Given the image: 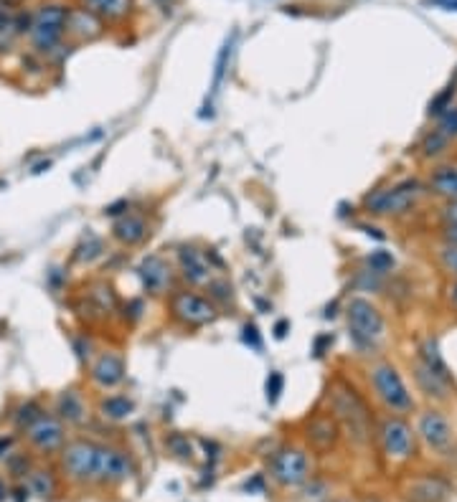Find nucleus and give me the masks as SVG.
Returning <instances> with one entry per match:
<instances>
[{"instance_id": "nucleus-37", "label": "nucleus", "mask_w": 457, "mask_h": 502, "mask_svg": "<svg viewBox=\"0 0 457 502\" xmlns=\"http://www.w3.org/2000/svg\"><path fill=\"white\" fill-rule=\"evenodd\" d=\"M8 467H10V472H13V474H18V477H21V474H26V470H28V459H26L23 454L10 456Z\"/></svg>"}, {"instance_id": "nucleus-2", "label": "nucleus", "mask_w": 457, "mask_h": 502, "mask_svg": "<svg viewBox=\"0 0 457 502\" xmlns=\"http://www.w3.org/2000/svg\"><path fill=\"white\" fill-rule=\"evenodd\" d=\"M422 193H425L422 183L404 181L391 185V188H376L366 193L363 208L371 216H399V213H407L409 208H414V203L419 201Z\"/></svg>"}, {"instance_id": "nucleus-16", "label": "nucleus", "mask_w": 457, "mask_h": 502, "mask_svg": "<svg viewBox=\"0 0 457 502\" xmlns=\"http://www.w3.org/2000/svg\"><path fill=\"white\" fill-rule=\"evenodd\" d=\"M92 381L99 388H115L125 381V361L117 353H102L92 365Z\"/></svg>"}, {"instance_id": "nucleus-20", "label": "nucleus", "mask_w": 457, "mask_h": 502, "mask_svg": "<svg viewBox=\"0 0 457 502\" xmlns=\"http://www.w3.org/2000/svg\"><path fill=\"white\" fill-rule=\"evenodd\" d=\"M56 408H59V416L66 424H81L87 419V406H84V401L77 391H64L59 396Z\"/></svg>"}, {"instance_id": "nucleus-15", "label": "nucleus", "mask_w": 457, "mask_h": 502, "mask_svg": "<svg viewBox=\"0 0 457 502\" xmlns=\"http://www.w3.org/2000/svg\"><path fill=\"white\" fill-rule=\"evenodd\" d=\"M419 434L437 452L447 449L449 441H452V426H449V421L440 411H427V414H422V419H419Z\"/></svg>"}, {"instance_id": "nucleus-45", "label": "nucleus", "mask_w": 457, "mask_h": 502, "mask_svg": "<svg viewBox=\"0 0 457 502\" xmlns=\"http://www.w3.org/2000/svg\"><path fill=\"white\" fill-rule=\"evenodd\" d=\"M153 3H158V6H163V8H171L175 0H153Z\"/></svg>"}, {"instance_id": "nucleus-35", "label": "nucleus", "mask_w": 457, "mask_h": 502, "mask_svg": "<svg viewBox=\"0 0 457 502\" xmlns=\"http://www.w3.org/2000/svg\"><path fill=\"white\" fill-rule=\"evenodd\" d=\"M440 261H442V267L447 269L449 274L457 279V246H445V249L440 251Z\"/></svg>"}, {"instance_id": "nucleus-22", "label": "nucleus", "mask_w": 457, "mask_h": 502, "mask_svg": "<svg viewBox=\"0 0 457 502\" xmlns=\"http://www.w3.org/2000/svg\"><path fill=\"white\" fill-rule=\"evenodd\" d=\"M447 494V485L440 482V479H419L409 487V497L411 502H442Z\"/></svg>"}, {"instance_id": "nucleus-5", "label": "nucleus", "mask_w": 457, "mask_h": 502, "mask_svg": "<svg viewBox=\"0 0 457 502\" xmlns=\"http://www.w3.org/2000/svg\"><path fill=\"white\" fill-rule=\"evenodd\" d=\"M348 317V330H351V338L358 348H371L381 338L384 332V317L378 312L376 305H371L369 299L353 297L346 307Z\"/></svg>"}, {"instance_id": "nucleus-3", "label": "nucleus", "mask_w": 457, "mask_h": 502, "mask_svg": "<svg viewBox=\"0 0 457 502\" xmlns=\"http://www.w3.org/2000/svg\"><path fill=\"white\" fill-rule=\"evenodd\" d=\"M69 8L61 3H46L31 16V41L39 51H51L66 36Z\"/></svg>"}, {"instance_id": "nucleus-40", "label": "nucleus", "mask_w": 457, "mask_h": 502, "mask_svg": "<svg viewBox=\"0 0 457 502\" xmlns=\"http://www.w3.org/2000/svg\"><path fill=\"white\" fill-rule=\"evenodd\" d=\"M445 219L447 223H457V201H449V205L445 208Z\"/></svg>"}, {"instance_id": "nucleus-19", "label": "nucleus", "mask_w": 457, "mask_h": 502, "mask_svg": "<svg viewBox=\"0 0 457 502\" xmlns=\"http://www.w3.org/2000/svg\"><path fill=\"white\" fill-rule=\"evenodd\" d=\"M150 228L145 223V219L140 216H135V213H125V216H119L115 221V226H112V236L117 239L119 243H125V246H137L148 239Z\"/></svg>"}, {"instance_id": "nucleus-25", "label": "nucleus", "mask_w": 457, "mask_h": 502, "mask_svg": "<svg viewBox=\"0 0 457 502\" xmlns=\"http://www.w3.org/2000/svg\"><path fill=\"white\" fill-rule=\"evenodd\" d=\"M99 411H102L104 419H110V421H122L127 416L135 411V403L133 399H127V396H107V399L99 403Z\"/></svg>"}, {"instance_id": "nucleus-11", "label": "nucleus", "mask_w": 457, "mask_h": 502, "mask_svg": "<svg viewBox=\"0 0 457 502\" xmlns=\"http://www.w3.org/2000/svg\"><path fill=\"white\" fill-rule=\"evenodd\" d=\"M305 439L315 452H331L340 439V424L333 414H313L305 424Z\"/></svg>"}, {"instance_id": "nucleus-48", "label": "nucleus", "mask_w": 457, "mask_h": 502, "mask_svg": "<svg viewBox=\"0 0 457 502\" xmlns=\"http://www.w3.org/2000/svg\"><path fill=\"white\" fill-rule=\"evenodd\" d=\"M434 3H445V6H447V3H449V0H434Z\"/></svg>"}, {"instance_id": "nucleus-21", "label": "nucleus", "mask_w": 457, "mask_h": 502, "mask_svg": "<svg viewBox=\"0 0 457 502\" xmlns=\"http://www.w3.org/2000/svg\"><path fill=\"white\" fill-rule=\"evenodd\" d=\"M429 188L442 198H449V201H457V168L455 165H445V168H437L429 178Z\"/></svg>"}, {"instance_id": "nucleus-9", "label": "nucleus", "mask_w": 457, "mask_h": 502, "mask_svg": "<svg viewBox=\"0 0 457 502\" xmlns=\"http://www.w3.org/2000/svg\"><path fill=\"white\" fill-rule=\"evenodd\" d=\"M381 444L389 459H409L414 452V434L399 416H389L381 424Z\"/></svg>"}, {"instance_id": "nucleus-42", "label": "nucleus", "mask_w": 457, "mask_h": 502, "mask_svg": "<svg viewBox=\"0 0 457 502\" xmlns=\"http://www.w3.org/2000/svg\"><path fill=\"white\" fill-rule=\"evenodd\" d=\"M10 444H13V441L6 439V436H0V459H3V454H6V452L10 449Z\"/></svg>"}, {"instance_id": "nucleus-6", "label": "nucleus", "mask_w": 457, "mask_h": 502, "mask_svg": "<svg viewBox=\"0 0 457 502\" xmlns=\"http://www.w3.org/2000/svg\"><path fill=\"white\" fill-rule=\"evenodd\" d=\"M171 314H173L175 322H181L186 328H204V325H211L216 320V305L211 299L204 297V294H196V292H175L171 302Z\"/></svg>"}, {"instance_id": "nucleus-8", "label": "nucleus", "mask_w": 457, "mask_h": 502, "mask_svg": "<svg viewBox=\"0 0 457 502\" xmlns=\"http://www.w3.org/2000/svg\"><path fill=\"white\" fill-rule=\"evenodd\" d=\"M269 470L282 487H298L310 477V459L300 449H282L272 456Z\"/></svg>"}, {"instance_id": "nucleus-17", "label": "nucleus", "mask_w": 457, "mask_h": 502, "mask_svg": "<svg viewBox=\"0 0 457 502\" xmlns=\"http://www.w3.org/2000/svg\"><path fill=\"white\" fill-rule=\"evenodd\" d=\"M66 33L79 41H95L104 33V21L87 8H69Z\"/></svg>"}, {"instance_id": "nucleus-1", "label": "nucleus", "mask_w": 457, "mask_h": 502, "mask_svg": "<svg viewBox=\"0 0 457 502\" xmlns=\"http://www.w3.org/2000/svg\"><path fill=\"white\" fill-rule=\"evenodd\" d=\"M328 401H331L333 419L346 429L348 436L358 444H366L371 434V414L358 391L346 381H336L328 391Z\"/></svg>"}, {"instance_id": "nucleus-13", "label": "nucleus", "mask_w": 457, "mask_h": 502, "mask_svg": "<svg viewBox=\"0 0 457 502\" xmlns=\"http://www.w3.org/2000/svg\"><path fill=\"white\" fill-rule=\"evenodd\" d=\"M137 274H140L142 290L148 294H163V292L171 287V279H173V272L168 267V261H163L158 254H150L140 261L137 267Z\"/></svg>"}, {"instance_id": "nucleus-39", "label": "nucleus", "mask_w": 457, "mask_h": 502, "mask_svg": "<svg viewBox=\"0 0 457 502\" xmlns=\"http://www.w3.org/2000/svg\"><path fill=\"white\" fill-rule=\"evenodd\" d=\"M287 332H290V322H287V320H280V322H277V325H275V338L277 340H284V338H287Z\"/></svg>"}, {"instance_id": "nucleus-23", "label": "nucleus", "mask_w": 457, "mask_h": 502, "mask_svg": "<svg viewBox=\"0 0 457 502\" xmlns=\"http://www.w3.org/2000/svg\"><path fill=\"white\" fill-rule=\"evenodd\" d=\"M419 363L425 365V368H429L434 373V376H440L442 381H452L449 378V370H447V363H445V358H442L440 348H437V343L434 340H425L422 343V348H419Z\"/></svg>"}, {"instance_id": "nucleus-24", "label": "nucleus", "mask_w": 457, "mask_h": 502, "mask_svg": "<svg viewBox=\"0 0 457 502\" xmlns=\"http://www.w3.org/2000/svg\"><path fill=\"white\" fill-rule=\"evenodd\" d=\"M414 378H417V385L427 396H434V399H447V381H442L440 376H434L432 370L425 368L422 363H417L414 368Z\"/></svg>"}, {"instance_id": "nucleus-28", "label": "nucleus", "mask_w": 457, "mask_h": 502, "mask_svg": "<svg viewBox=\"0 0 457 502\" xmlns=\"http://www.w3.org/2000/svg\"><path fill=\"white\" fill-rule=\"evenodd\" d=\"M31 490L39 497H51L56 492V479L51 472H31Z\"/></svg>"}, {"instance_id": "nucleus-10", "label": "nucleus", "mask_w": 457, "mask_h": 502, "mask_svg": "<svg viewBox=\"0 0 457 502\" xmlns=\"http://www.w3.org/2000/svg\"><path fill=\"white\" fill-rule=\"evenodd\" d=\"M135 464L133 456L122 452V449H112L99 444V464H97V482L102 485H117L133 477Z\"/></svg>"}, {"instance_id": "nucleus-44", "label": "nucleus", "mask_w": 457, "mask_h": 502, "mask_svg": "<svg viewBox=\"0 0 457 502\" xmlns=\"http://www.w3.org/2000/svg\"><path fill=\"white\" fill-rule=\"evenodd\" d=\"M449 299H452V305L457 307V282L452 284V287H449Z\"/></svg>"}, {"instance_id": "nucleus-43", "label": "nucleus", "mask_w": 457, "mask_h": 502, "mask_svg": "<svg viewBox=\"0 0 457 502\" xmlns=\"http://www.w3.org/2000/svg\"><path fill=\"white\" fill-rule=\"evenodd\" d=\"M48 168H51V160H46V163H39L36 168H33V173L39 175V173H43V170H48Z\"/></svg>"}, {"instance_id": "nucleus-38", "label": "nucleus", "mask_w": 457, "mask_h": 502, "mask_svg": "<svg viewBox=\"0 0 457 502\" xmlns=\"http://www.w3.org/2000/svg\"><path fill=\"white\" fill-rule=\"evenodd\" d=\"M442 239L447 241V246H457V223H445V228H442Z\"/></svg>"}, {"instance_id": "nucleus-27", "label": "nucleus", "mask_w": 457, "mask_h": 502, "mask_svg": "<svg viewBox=\"0 0 457 502\" xmlns=\"http://www.w3.org/2000/svg\"><path fill=\"white\" fill-rule=\"evenodd\" d=\"M166 449L171 452V454H175L178 459H191L193 456V444H191V439L186 436V434H168L166 436Z\"/></svg>"}, {"instance_id": "nucleus-18", "label": "nucleus", "mask_w": 457, "mask_h": 502, "mask_svg": "<svg viewBox=\"0 0 457 502\" xmlns=\"http://www.w3.org/2000/svg\"><path fill=\"white\" fill-rule=\"evenodd\" d=\"M81 8L92 10L104 23H122L130 18L135 8V0H79Z\"/></svg>"}, {"instance_id": "nucleus-7", "label": "nucleus", "mask_w": 457, "mask_h": 502, "mask_svg": "<svg viewBox=\"0 0 457 502\" xmlns=\"http://www.w3.org/2000/svg\"><path fill=\"white\" fill-rule=\"evenodd\" d=\"M97 464H99V444L95 441H71L61 454L64 472L74 482H97Z\"/></svg>"}, {"instance_id": "nucleus-31", "label": "nucleus", "mask_w": 457, "mask_h": 502, "mask_svg": "<svg viewBox=\"0 0 457 502\" xmlns=\"http://www.w3.org/2000/svg\"><path fill=\"white\" fill-rule=\"evenodd\" d=\"M369 267L376 272V274H384V272H389V269L394 267V257L389 254V251H384V249H378V251H373L369 257Z\"/></svg>"}, {"instance_id": "nucleus-30", "label": "nucleus", "mask_w": 457, "mask_h": 502, "mask_svg": "<svg viewBox=\"0 0 457 502\" xmlns=\"http://www.w3.org/2000/svg\"><path fill=\"white\" fill-rule=\"evenodd\" d=\"M452 97H455V84H452V87H447L445 92H440V94H437L432 102H429V114H437V117H442V114H445V112L452 107Z\"/></svg>"}, {"instance_id": "nucleus-34", "label": "nucleus", "mask_w": 457, "mask_h": 502, "mask_svg": "<svg viewBox=\"0 0 457 502\" xmlns=\"http://www.w3.org/2000/svg\"><path fill=\"white\" fill-rule=\"evenodd\" d=\"M282 388H284V378H282V373H269V378H267V401L269 403H277V399H280V393H282Z\"/></svg>"}, {"instance_id": "nucleus-29", "label": "nucleus", "mask_w": 457, "mask_h": 502, "mask_svg": "<svg viewBox=\"0 0 457 502\" xmlns=\"http://www.w3.org/2000/svg\"><path fill=\"white\" fill-rule=\"evenodd\" d=\"M39 416H43V408H41L36 401H26L23 406L18 408L16 421H18V426H26V429H28V426H31L33 421L39 419Z\"/></svg>"}, {"instance_id": "nucleus-26", "label": "nucleus", "mask_w": 457, "mask_h": 502, "mask_svg": "<svg viewBox=\"0 0 457 502\" xmlns=\"http://www.w3.org/2000/svg\"><path fill=\"white\" fill-rule=\"evenodd\" d=\"M449 142L452 140H449L447 134H442L440 130H432V132L422 140V155L425 157H440L442 152H447Z\"/></svg>"}, {"instance_id": "nucleus-14", "label": "nucleus", "mask_w": 457, "mask_h": 502, "mask_svg": "<svg viewBox=\"0 0 457 502\" xmlns=\"http://www.w3.org/2000/svg\"><path fill=\"white\" fill-rule=\"evenodd\" d=\"M178 267H181L183 279L188 284H208L211 282V264L206 261V254L198 251L191 243H183L178 249Z\"/></svg>"}, {"instance_id": "nucleus-36", "label": "nucleus", "mask_w": 457, "mask_h": 502, "mask_svg": "<svg viewBox=\"0 0 457 502\" xmlns=\"http://www.w3.org/2000/svg\"><path fill=\"white\" fill-rule=\"evenodd\" d=\"M244 343L246 345H252L254 350H262V340H260V332L254 325H244Z\"/></svg>"}, {"instance_id": "nucleus-32", "label": "nucleus", "mask_w": 457, "mask_h": 502, "mask_svg": "<svg viewBox=\"0 0 457 502\" xmlns=\"http://www.w3.org/2000/svg\"><path fill=\"white\" fill-rule=\"evenodd\" d=\"M206 290L211 292V302L213 305H216V302H228V299H231V284L226 282V279H219V282H208L206 284Z\"/></svg>"}, {"instance_id": "nucleus-46", "label": "nucleus", "mask_w": 457, "mask_h": 502, "mask_svg": "<svg viewBox=\"0 0 457 502\" xmlns=\"http://www.w3.org/2000/svg\"><path fill=\"white\" fill-rule=\"evenodd\" d=\"M447 8H449V10H452V8H457V0H449V3H447Z\"/></svg>"}, {"instance_id": "nucleus-33", "label": "nucleus", "mask_w": 457, "mask_h": 502, "mask_svg": "<svg viewBox=\"0 0 457 502\" xmlns=\"http://www.w3.org/2000/svg\"><path fill=\"white\" fill-rule=\"evenodd\" d=\"M442 134H447L449 140L457 137V107H449L445 114L440 117V127H437Z\"/></svg>"}, {"instance_id": "nucleus-47", "label": "nucleus", "mask_w": 457, "mask_h": 502, "mask_svg": "<svg viewBox=\"0 0 457 502\" xmlns=\"http://www.w3.org/2000/svg\"><path fill=\"white\" fill-rule=\"evenodd\" d=\"M3 494H6V487H3V482H0V500H3Z\"/></svg>"}, {"instance_id": "nucleus-12", "label": "nucleus", "mask_w": 457, "mask_h": 502, "mask_svg": "<svg viewBox=\"0 0 457 502\" xmlns=\"http://www.w3.org/2000/svg\"><path fill=\"white\" fill-rule=\"evenodd\" d=\"M26 432H28V441L36 449H41V452H56L64 444V436H66L61 421L48 414L39 416Z\"/></svg>"}, {"instance_id": "nucleus-4", "label": "nucleus", "mask_w": 457, "mask_h": 502, "mask_svg": "<svg viewBox=\"0 0 457 502\" xmlns=\"http://www.w3.org/2000/svg\"><path fill=\"white\" fill-rule=\"evenodd\" d=\"M369 378H371V385H373L376 396L384 401L391 411H396V414H407V411L414 408L409 388L404 385L399 370H396L391 363H378V365H373V368L369 370Z\"/></svg>"}, {"instance_id": "nucleus-41", "label": "nucleus", "mask_w": 457, "mask_h": 502, "mask_svg": "<svg viewBox=\"0 0 457 502\" xmlns=\"http://www.w3.org/2000/svg\"><path fill=\"white\" fill-rule=\"evenodd\" d=\"M122 208H127V201H119V203H115V205H107V208H104V213H107V216H119V213H122Z\"/></svg>"}]
</instances>
